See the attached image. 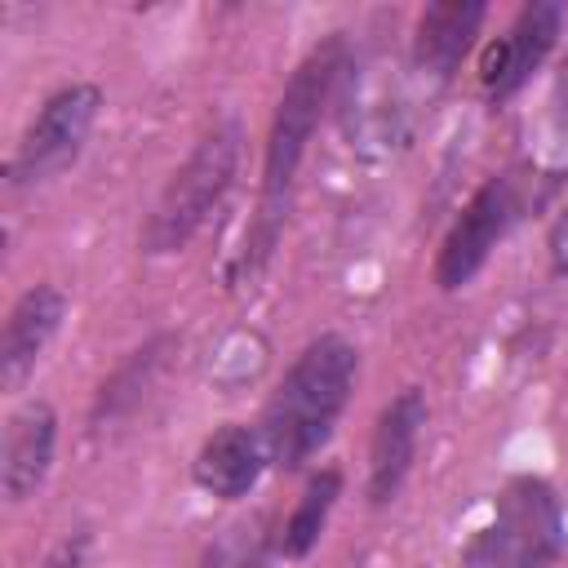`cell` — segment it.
Returning <instances> with one entry per match:
<instances>
[{"label": "cell", "instance_id": "9", "mask_svg": "<svg viewBox=\"0 0 568 568\" xmlns=\"http://www.w3.org/2000/svg\"><path fill=\"white\" fill-rule=\"evenodd\" d=\"M67 306L71 302L53 280H40V284L22 288L18 302L9 306L4 328H0V386L9 395L27 386V377L36 373V364L44 359L53 337L62 333Z\"/></svg>", "mask_w": 568, "mask_h": 568}, {"label": "cell", "instance_id": "4", "mask_svg": "<svg viewBox=\"0 0 568 568\" xmlns=\"http://www.w3.org/2000/svg\"><path fill=\"white\" fill-rule=\"evenodd\" d=\"M568 546V510L550 479L515 475L466 541L457 568H550Z\"/></svg>", "mask_w": 568, "mask_h": 568}, {"label": "cell", "instance_id": "13", "mask_svg": "<svg viewBox=\"0 0 568 568\" xmlns=\"http://www.w3.org/2000/svg\"><path fill=\"white\" fill-rule=\"evenodd\" d=\"M346 80H351V98H346L351 146H359L368 155H386L390 146H399L408 138V98L386 75L359 71L355 58L346 67Z\"/></svg>", "mask_w": 568, "mask_h": 568}, {"label": "cell", "instance_id": "1", "mask_svg": "<svg viewBox=\"0 0 568 568\" xmlns=\"http://www.w3.org/2000/svg\"><path fill=\"white\" fill-rule=\"evenodd\" d=\"M351 67V44L342 31L324 36L320 44H311L302 53V62L293 67L275 111H271V129H266V151H262V191H257V217L248 231V248H244V271H257L288 217L293 204V186H297V169L306 160V146L324 120V111L333 106V98L342 93Z\"/></svg>", "mask_w": 568, "mask_h": 568}, {"label": "cell", "instance_id": "3", "mask_svg": "<svg viewBox=\"0 0 568 568\" xmlns=\"http://www.w3.org/2000/svg\"><path fill=\"white\" fill-rule=\"evenodd\" d=\"M240 151H244V129L240 120H217L195 146L191 155L173 169V178L164 182V191L155 195L146 222H142V253L146 257H169L182 253L204 222L217 213V204L226 200L235 173H240Z\"/></svg>", "mask_w": 568, "mask_h": 568}, {"label": "cell", "instance_id": "14", "mask_svg": "<svg viewBox=\"0 0 568 568\" xmlns=\"http://www.w3.org/2000/svg\"><path fill=\"white\" fill-rule=\"evenodd\" d=\"M337 497H342V470H337V466H324V470H315V475L306 479L302 497L293 501V510H288V519H284V528H280V555H284V559H306V555L320 546Z\"/></svg>", "mask_w": 568, "mask_h": 568}, {"label": "cell", "instance_id": "6", "mask_svg": "<svg viewBox=\"0 0 568 568\" xmlns=\"http://www.w3.org/2000/svg\"><path fill=\"white\" fill-rule=\"evenodd\" d=\"M528 200V182L519 173H493L475 186V195L462 204L453 226L439 240L435 253V284L439 293H462L497 253V244L510 235Z\"/></svg>", "mask_w": 568, "mask_h": 568}, {"label": "cell", "instance_id": "17", "mask_svg": "<svg viewBox=\"0 0 568 568\" xmlns=\"http://www.w3.org/2000/svg\"><path fill=\"white\" fill-rule=\"evenodd\" d=\"M546 262H550V275L568 280V204H564L559 217L550 222V235H546Z\"/></svg>", "mask_w": 568, "mask_h": 568}, {"label": "cell", "instance_id": "7", "mask_svg": "<svg viewBox=\"0 0 568 568\" xmlns=\"http://www.w3.org/2000/svg\"><path fill=\"white\" fill-rule=\"evenodd\" d=\"M564 27H568V9L559 0H532V4H524L510 18V27L479 58V89H484V98L493 106H501L515 93H524L528 80L555 53Z\"/></svg>", "mask_w": 568, "mask_h": 568}, {"label": "cell", "instance_id": "16", "mask_svg": "<svg viewBox=\"0 0 568 568\" xmlns=\"http://www.w3.org/2000/svg\"><path fill=\"white\" fill-rule=\"evenodd\" d=\"M550 133L559 146H568V49L559 58V71H555V89H550Z\"/></svg>", "mask_w": 568, "mask_h": 568}, {"label": "cell", "instance_id": "15", "mask_svg": "<svg viewBox=\"0 0 568 568\" xmlns=\"http://www.w3.org/2000/svg\"><path fill=\"white\" fill-rule=\"evenodd\" d=\"M275 555H280V537H271L257 519L248 524H231L222 528L195 568H275Z\"/></svg>", "mask_w": 568, "mask_h": 568}, {"label": "cell", "instance_id": "11", "mask_svg": "<svg viewBox=\"0 0 568 568\" xmlns=\"http://www.w3.org/2000/svg\"><path fill=\"white\" fill-rule=\"evenodd\" d=\"M53 453H58L53 404L27 399L22 408H13L4 422V444H0V488L13 506L40 493V484L53 470Z\"/></svg>", "mask_w": 568, "mask_h": 568}, {"label": "cell", "instance_id": "10", "mask_svg": "<svg viewBox=\"0 0 568 568\" xmlns=\"http://www.w3.org/2000/svg\"><path fill=\"white\" fill-rule=\"evenodd\" d=\"M426 413L430 408H426L422 386H404L377 413V426L368 439V501L373 506H390L399 488L408 484V470L417 462V444L426 430Z\"/></svg>", "mask_w": 568, "mask_h": 568}, {"label": "cell", "instance_id": "12", "mask_svg": "<svg viewBox=\"0 0 568 568\" xmlns=\"http://www.w3.org/2000/svg\"><path fill=\"white\" fill-rule=\"evenodd\" d=\"M266 466H271V453H266L262 430L244 426V422H226L200 444V453L191 462V479L200 493H209L217 501H240L262 484Z\"/></svg>", "mask_w": 568, "mask_h": 568}, {"label": "cell", "instance_id": "5", "mask_svg": "<svg viewBox=\"0 0 568 568\" xmlns=\"http://www.w3.org/2000/svg\"><path fill=\"white\" fill-rule=\"evenodd\" d=\"M98 111H102V89L93 80L58 84L36 106L22 138L13 142V155L4 164V186L31 191V186H44L58 173H67L80 160V151L98 124Z\"/></svg>", "mask_w": 568, "mask_h": 568}, {"label": "cell", "instance_id": "18", "mask_svg": "<svg viewBox=\"0 0 568 568\" xmlns=\"http://www.w3.org/2000/svg\"><path fill=\"white\" fill-rule=\"evenodd\" d=\"M84 550H89V537L75 532V537H67V541H58V546L40 559V568H80V564H84Z\"/></svg>", "mask_w": 568, "mask_h": 568}, {"label": "cell", "instance_id": "2", "mask_svg": "<svg viewBox=\"0 0 568 568\" xmlns=\"http://www.w3.org/2000/svg\"><path fill=\"white\" fill-rule=\"evenodd\" d=\"M355 382H359V351L351 337L320 333L315 342H306L257 422L271 466L297 470L302 462H311L342 422Z\"/></svg>", "mask_w": 568, "mask_h": 568}, {"label": "cell", "instance_id": "8", "mask_svg": "<svg viewBox=\"0 0 568 568\" xmlns=\"http://www.w3.org/2000/svg\"><path fill=\"white\" fill-rule=\"evenodd\" d=\"M488 22V4L484 0H444V4H426L413 22V49H408V67L426 89H444L466 53L475 49L479 31Z\"/></svg>", "mask_w": 568, "mask_h": 568}]
</instances>
